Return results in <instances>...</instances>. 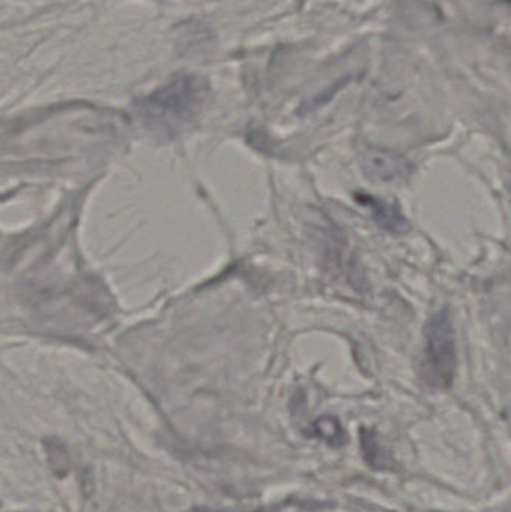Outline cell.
Instances as JSON below:
<instances>
[{
	"mask_svg": "<svg viewBox=\"0 0 511 512\" xmlns=\"http://www.w3.org/2000/svg\"><path fill=\"white\" fill-rule=\"evenodd\" d=\"M207 98V84L192 74H179L138 102L144 122L158 131H182L200 113Z\"/></svg>",
	"mask_w": 511,
	"mask_h": 512,
	"instance_id": "1",
	"label": "cell"
},
{
	"mask_svg": "<svg viewBox=\"0 0 511 512\" xmlns=\"http://www.w3.org/2000/svg\"><path fill=\"white\" fill-rule=\"evenodd\" d=\"M458 369V349L452 313L447 307L429 318L425 328L422 378L432 390L452 388Z\"/></svg>",
	"mask_w": 511,
	"mask_h": 512,
	"instance_id": "2",
	"label": "cell"
},
{
	"mask_svg": "<svg viewBox=\"0 0 511 512\" xmlns=\"http://www.w3.org/2000/svg\"><path fill=\"white\" fill-rule=\"evenodd\" d=\"M360 165L366 177L380 183L402 182L414 171L410 159L383 149L366 150L360 158Z\"/></svg>",
	"mask_w": 511,
	"mask_h": 512,
	"instance_id": "3",
	"label": "cell"
},
{
	"mask_svg": "<svg viewBox=\"0 0 511 512\" xmlns=\"http://www.w3.org/2000/svg\"><path fill=\"white\" fill-rule=\"evenodd\" d=\"M354 200L369 210L375 224L386 233L393 234V236H404L410 231V222L395 204L387 203V201L371 194H365V192L354 194Z\"/></svg>",
	"mask_w": 511,
	"mask_h": 512,
	"instance_id": "4",
	"label": "cell"
},
{
	"mask_svg": "<svg viewBox=\"0 0 511 512\" xmlns=\"http://www.w3.org/2000/svg\"><path fill=\"white\" fill-rule=\"evenodd\" d=\"M312 435L326 442L330 447H342L347 444V435L335 417H321L312 426Z\"/></svg>",
	"mask_w": 511,
	"mask_h": 512,
	"instance_id": "5",
	"label": "cell"
},
{
	"mask_svg": "<svg viewBox=\"0 0 511 512\" xmlns=\"http://www.w3.org/2000/svg\"><path fill=\"white\" fill-rule=\"evenodd\" d=\"M362 448L363 453H365L366 462L372 468L384 469L390 468V465H392V459H390L389 454L384 451V448L378 442L377 433L372 432V430H362Z\"/></svg>",
	"mask_w": 511,
	"mask_h": 512,
	"instance_id": "6",
	"label": "cell"
},
{
	"mask_svg": "<svg viewBox=\"0 0 511 512\" xmlns=\"http://www.w3.org/2000/svg\"><path fill=\"white\" fill-rule=\"evenodd\" d=\"M186 512H239V511L212 510V508H192V510H189Z\"/></svg>",
	"mask_w": 511,
	"mask_h": 512,
	"instance_id": "7",
	"label": "cell"
}]
</instances>
